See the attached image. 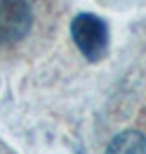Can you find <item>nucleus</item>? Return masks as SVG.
<instances>
[{"instance_id": "obj_2", "label": "nucleus", "mask_w": 146, "mask_h": 154, "mask_svg": "<svg viewBox=\"0 0 146 154\" xmlns=\"http://www.w3.org/2000/svg\"><path fill=\"white\" fill-rule=\"evenodd\" d=\"M31 7L26 0H0V48L14 45L31 29Z\"/></svg>"}, {"instance_id": "obj_1", "label": "nucleus", "mask_w": 146, "mask_h": 154, "mask_svg": "<svg viewBox=\"0 0 146 154\" xmlns=\"http://www.w3.org/2000/svg\"><path fill=\"white\" fill-rule=\"evenodd\" d=\"M71 36L73 43L78 45V50L87 59H99L106 52L109 29L94 14H78L71 24Z\"/></svg>"}, {"instance_id": "obj_3", "label": "nucleus", "mask_w": 146, "mask_h": 154, "mask_svg": "<svg viewBox=\"0 0 146 154\" xmlns=\"http://www.w3.org/2000/svg\"><path fill=\"white\" fill-rule=\"evenodd\" d=\"M106 154H146V137L137 131H125L111 140Z\"/></svg>"}]
</instances>
